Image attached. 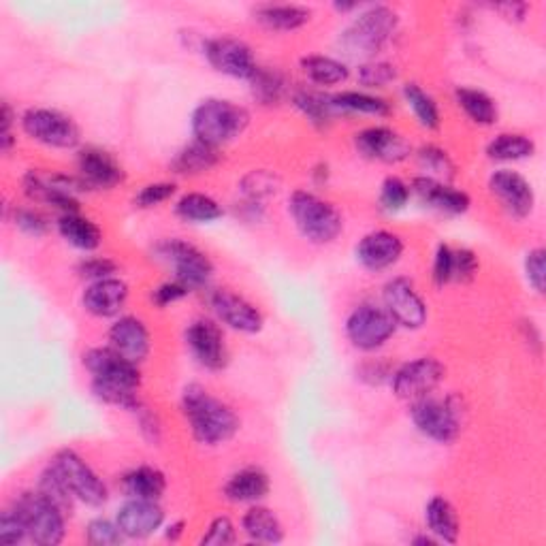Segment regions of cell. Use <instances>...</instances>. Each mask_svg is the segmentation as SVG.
Masks as SVG:
<instances>
[{"label": "cell", "mask_w": 546, "mask_h": 546, "mask_svg": "<svg viewBox=\"0 0 546 546\" xmlns=\"http://www.w3.org/2000/svg\"><path fill=\"white\" fill-rule=\"evenodd\" d=\"M182 410L192 436L199 444L218 446L229 442L239 431V419L231 406L201 384H188L182 393Z\"/></svg>", "instance_id": "obj_1"}, {"label": "cell", "mask_w": 546, "mask_h": 546, "mask_svg": "<svg viewBox=\"0 0 546 546\" xmlns=\"http://www.w3.org/2000/svg\"><path fill=\"white\" fill-rule=\"evenodd\" d=\"M250 124L248 109L227 99H205L192 111L190 128L195 139L207 146L222 148L246 133Z\"/></svg>", "instance_id": "obj_2"}, {"label": "cell", "mask_w": 546, "mask_h": 546, "mask_svg": "<svg viewBox=\"0 0 546 546\" xmlns=\"http://www.w3.org/2000/svg\"><path fill=\"white\" fill-rule=\"evenodd\" d=\"M399 26L397 13L387 5L361 11L340 35V47L350 58H374L391 41Z\"/></svg>", "instance_id": "obj_3"}, {"label": "cell", "mask_w": 546, "mask_h": 546, "mask_svg": "<svg viewBox=\"0 0 546 546\" xmlns=\"http://www.w3.org/2000/svg\"><path fill=\"white\" fill-rule=\"evenodd\" d=\"M288 212H291L299 233L316 246L333 244L344 231V220L342 214L337 212V207L323 197L314 195V192H293L291 201H288Z\"/></svg>", "instance_id": "obj_4"}, {"label": "cell", "mask_w": 546, "mask_h": 546, "mask_svg": "<svg viewBox=\"0 0 546 546\" xmlns=\"http://www.w3.org/2000/svg\"><path fill=\"white\" fill-rule=\"evenodd\" d=\"M11 508L22 517L30 542L41 546H56L62 542L64 532H67L64 529L67 512L56 506L52 500H47L39 489L22 493L11 504Z\"/></svg>", "instance_id": "obj_5"}, {"label": "cell", "mask_w": 546, "mask_h": 546, "mask_svg": "<svg viewBox=\"0 0 546 546\" xmlns=\"http://www.w3.org/2000/svg\"><path fill=\"white\" fill-rule=\"evenodd\" d=\"M410 416L416 429L438 444H451L461 433V410L453 397L425 395L412 401Z\"/></svg>", "instance_id": "obj_6"}, {"label": "cell", "mask_w": 546, "mask_h": 546, "mask_svg": "<svg viewBox=\"0 0 546 546\" xmlns=\"http://www.w3.org/2000/svg\"><path fill=\"white\" fill-rule=\"evenodd\" d=\"M156 254L160 261L173 267V280L182 282L190 291L207 286L214 276V263L210 256L184 239H165L156 246Z\"/></svg>", "instance_id": "obj_7"}, {"label": "cell", "mask_w": 546, "mask_h": 546, "mask_svg": "<svg viewBox=\"0 0 546 546\" xmlns=\"http://www.w3.org/2000/svg\"><path fill=\"white\" fill-rule=\"evenodd\" d=\"M86 184L75 175L52 173L45 175L41 171H28L24 178V192L30 201L50 205L60 214L79 212V192H86Z\"/></svg>", "instance_id": "obj_8"}, {"label": "cell", "mask_w": 546, "mask_h": 546, "mask_svg": "<svg viewBox=\"0 0 546 546\" xmlns=\"http://www.w3.org/2000/svg\"><path fill=\"white\" fill-rule=\"evenodd\" d=\"M50 465L60 474L64 485L69 487V491L73 493L77 502L94 506V508L103 506L107 502L109 493L103 478L90 468V465L84 461V457H79L75 451H71V448H64V451L56 453Z\"/></svg>", "instance_id": "obj_9"}, {"label": "cell", "mask_w": 546, "mask_h": 546, "mask_svg": "<svg viewBox=\"0 0 546 546\" xmlns=\"http://www.w3.org/2000/svg\"><path fill=\"white\" fill-rule=\"evenodd\" d=\"M24 133L47 148L71 150L79 146V126L58 109L32 107L22 116Z\"/></svg>", "instance_id": "obj_10"}, {"label": "cell", "mask_w": 546, "mask_h": 546, "mask_svg": "<svg viewBox=\"0 0 546 546\" xmlns=\"http://www.w3.org/2000/svg\"><path fill=\"white\" fill-rule=\"evenodd\" d=\"M395 331V318L384 308H378V305L372 303L359 305L346 318V337L352 346L365 352L378 350L387 344Z\"/></svg>", "instance_id": "obj_11"}, {"label": "cell", "mask_w": 546, "mask_h": 546, "mask_svg": "<svg viewBox=\"0 0 546 546\" xmlns=\"http://www.w3.org/2000/svg\"><path fill=\"white\" fill-rule=\"evenodd\" d=\"M444 374L446 369L438 359L421 357L395 369L391 376V387L399 399L416 401L436 391L444 380Z\"/></svg>", "instance_id": "obj_12"}, {"label": "cell", "mask_w": 546, "mask_h": 546, "mask_svg": "<svg viewBox=\"0 0 546 546\" xmlns=\"http://www.w3.org/2000/svg\"><path fill=\"white\" fill-rule=\"evenodd\" d=\"M384 310L395 323L406 329H421L427 323V303L416 293V288L406 278H393L384 284L382 291Z\"/></svg>", "instance_id": "obj_13"}, {"label": "cell", "mask_w": 546, "mask_h": 546, "mask_svg": "<svg viewBox=\"0 0 546 546\" xmlns=\"http://www.w3.org/2000/svg\"><path fill=\"white\" fill-rule=\"evenodd\" d=\"M186 346L195 361L210 372H220L229 363L227 342H224L220 327L212 320L199 318L190 323L186 329Z\"/></svg>", "instance_id": "obj_14"}, {"label": "cell", "mask_w": 546, "mask_h": 546, "mask_svg": "<svg viewBox=\"0 0 546 546\" xmlns=\"http://www.w3.org/2000/svg\"><path fill=\"white\" fill-rule=\"evenodd\" d=\"M203 52L207 62H210L218 73L235 79H250L256 67H259V64L254 62L250 45L233 37H216L205 41Z\"/></svg>", "instance_id": "obj_15"}, {"label": "cell", "mask_w": 546, "mask_h": 546, "mask_svg": "<svg viewBox=\"0 0 546 546\" xmlns=\"http://www.w3.org/2000/svg\"><path fill=\"white\" fill-rule=\"evenodd\" d=\"M84 367L92 374V380L120 384V387L139 389L141 374L137 363L128 361L111 346L107 348H92L84 352Z\"/></svg>", "instance_id": "obj_16"}, {"label": "cell", "mask_w": 546, "mask_h": 546, "mask_svg": "<svg viewBox=\"0 0 546 546\" xmlns=\"http://www.w3.org/2000/svg\"><path fill=\"white\" fill-rule=\"evenodd\" d=\"M489 190L512 218L523 220L534 212V205H536L534 188L517 171H510V169L495 171L489 178Z\"/></svg>", "instance_id": "obj_17"}, {"label": "cell", "mask_w": 546, "mask_h": 546, "mask_svg": "<svg viewBox=\"0 0 546 546\" xmlns=\"http://www.w3.org/2000/svg\"><path fill=\"white\" fill-rule=\"evenodd\" d=\"M355 146L361 156L378 163H401L412 154V146L404 135L389 126H369L355 135Z\"/></svg>", "instance_id": "obj_18"}, {"label": "cell", "mask_w": 546, "mask_h": 546, "mask_svg": "<svg viewBox=\"0 0 546 546\" xmlns=\"http://www.w3.org/2000/svg\"><path fill=\"white\" fill-rule=\"evenodd\" d=\"M77 178L88 190H111L124 182L126 173L118 160L101 148H86L77 156Z\"/></svg>", "instance_id": "obj_19"}, {"label": "cell", "mask_w": 546, "mask_h": 546, "mask_svg": "<svg viewBox=\"0 0 546 546\" xmlns=\"http://www.w3.org/2000/svg\"><path fill=\"white\" fill-rule=\"evenodd\" d=\"M116 521L126 538H148L163 527L165 512L156 500L128 497V502L120 506Z\"/></svg>", "instance_id": "obj_20"}, {"label": "cell", "mask_w": 546, "mask_h": 546, "mask_svg": "<svg viewBox=\"0 0 546 546\" xmlns=\"http://www.w3.org/2000/svg\"><path fill=\"white\" fill-rule=\"evenodd\" d=\"M212 308L220 323L239 333H259L263 329V314L248 299L231 291H216L212 295Z\"/></svg>", "instance_id": "obj_21"}, {"label": "cell", "mask_w": 546, "mask_h": 546, "mask_svg": "<svg viewBox=\"0 0 546 546\" xmlns=\"http://www.w3.org/2000/svg\"><path fill=\"white\" fill-rule=\"evenodd\" d=\"M410 190L421 199L423 205H429V207H433V210H438L448 216L465 214L472 205L468 192H463L448 182L427 178V175H423V178H416L412 182Z\"/></svg>", "instance_id": "obj_22"}, {"label": "cell", "mask_w": 546, "mask_h": 546, "mask_svg": "<svg viewBox=\"0 0 546 546\" xmlns=\"http://www.w3.org/2000/svg\"><path fill=\"white\" fill-rule=\"evenodd\" d=\"M109 346L133 363L146 361L150 355V331L137 316H120L109 329Z\"/></svg>", "instance_id": "obj_23"}, {"label": "cell", "mask_w": 546, "mask_h": 546, "mask_svg": "<svg viewBox=\"0 0 546 546\" xmlns=\"http://www.w3.org/2000/svg\"><path fill=\"white\" fill-rule=\"evenodd\" d=\"M401 254H404V242L391 231L367 233L357 246V261L369 271H384L393 267L401 259Z\"/></svg>", "instance_id": "obj_24"}, {"label": "cell", "mask_w": 546, "mask_h": 546, "mask_svg": "<svg viewBox=\"0 0 546 546\" xmlns=\"http://www.w3.org/2000/svg\"><path fill=\"white\" fill-rule=\"evenodd\" d=\"M128 299V284L120 278H103L92 282L82 297L86 312L96 318L118 316Z\"/></svg>", "instance_id": "obj_25"}, {"label": "cell", "mask_w": 546, "mask_h": 546, "mask_svg": "<svg viewBox=\"0 0 546 546\" xmlns=\"http://www.w3.org/2000/svg\"><path fill=\"white\" fill-rule=\"evenodd\" d=\"M271 485L269 476L259 468H244L235 472L227 485H224V497L233 504H254L267 497Z\"/></svg>", "instance_id": "obj_26"}, {"label": "cell", "mask_w": 546, "mask_h": 546, "mask_svg": "<svg viewBox=\"0 0 546 546\" xmlns=\"http://www.w3.org/2000/svg\"><path fill=\"white\" fill-rule=\"evenodd\" d=\"M254 18L269 30L291 32L305 26L312 18V11L303 5L291 3H265L254 7Z\"/></svg>", "instance_id": "obj_27"}, {"label": "cell", "mask_w": 546, "mask_h": 546, "mask_svg": "<svg viewBox=\"0 0 546 546\" xmlns=\"http://www.w3.org/2000/svg\"><path fill=\"white\" fill-rule=\"evenodd\" d=\"M58 233L62 235L64 242L71 244L77 250H84V252L96 250L103 242V233L99 229V224L82 216L79 212L60 214Z\"/></svg>", "instance_id": "obj_28"}, {"label": "cell", "mask_w": 546, "mask_h": 546, "mask_svg": "<svg viewBox=\"0 0 546 546\" xmlns=\"http://www.w3.org/2000/svg\"><path fill=\"white\" fill-rule=\"evenodd\" d=\"M425 521L431 536L436 540L448 542V544H455L459 540L461 523H459L455 506L448 502L446 497L442 495L431 497L425 506Z\"/></svg>", "instance_id": "obj_29"}, {"label": "cell", "mask_w": 546, "mask_h": 546, "mask_svg": "<svg viewBox=\"0 0 546 546\" xmlns=\"http://www.w3.org/2000/svg\"><path fill=\"white\" fill-rule=\"evenodd\" d=\"M120 485L126 497L158 502L167 489V478L158 468H152V465H139V468L128 470L120 478Z\"/></svg>", "instance_id": "obj_30"}, {"label": "cell", "mask_w": 546, "mask_h": 546, "mask_svg": "<svg viewBox=\"0 0 546 546\" xmlns=\"http://www.w3.org/2000/svg\"><path fill=\"white\" fill-rule=\"evenodd\" d=\"M220 163V150L195 139L184 146L171 160V169L178 175H199Z\"/></svg>", "instance_id": "obj_31"}, {"label": "cell", "mask_w": 546, "mask_h": 546, "mask_svg": "<svg viewBox=\"0 0 546 546\" xmlns=\"http://www.w3.org/2000/svg\"><path fill=\"white\" fill-rule=\"evenodd\" d=\"M242 529L252 542L278 544L284 540V527L280 519L265 506H252L242 519Z\"/></svg>", "instance_id": "obj_32"}, {"label": "cell", "mask_w": 546, "mask_h": 546, "mask_svg": "<svg viewBox=\"0 0 546 546\" xmlns=\"http://www.w3.org/2000/svg\"><path fill=\"white\" fill-rule=\"evenodd\" d=\"M331 103L337 114H367L376 118H387L391 114V103L380 99V96L359 92V90H346L340 94L331 96Z\"/></svg>", "instance_id": "obj_33"}, {"label": "cell", "mask_w": 546, "mask_h": 546, "mask_svg": "<svg viewBox=\"0 0 546 546\" xmlns=\"http://www.w3.org/2000/svg\"><path fill=\"white\" fill-rule=\"evenodd\" d=\"M301 69L316 86H337L350 77L346 64L331 56H305L301 60Z\"/></svg>", "instance_id": "obj_34"}, {"label": "cell", "mask_w": 546, "mask_h": 546, "mask_svg": "<svg viewBox=\"0 0 546 546\" xmlns=\"http://www.w3.org/2000/svg\"><path fill=\"white\" fill-rule=\"evenodd\" d=\"M487 156L491 160H500V163H515V160H525L534 156L536 143L527 135L521 133H502L493 137L487 143Z\"/></svg>", "instance_id": "obj_35"}, {"label": "cell", "mask_w": 546, "mask_h": 546, "mask_svg": "<svg viewBox=\"0 0 546 546\" xmlns=\"http://www.w3.org/2000/svg\"><path fill=\"white\" fill-rule=\"evenodd\" d=\"M455 101H457L459 109H463V114L468 116L474 124L491 126L497 120V105L491 96L483 90L457 88Z\"/></svg>", "instance_id": "obj_36"}, {"label": "cell", "mask_w": 546, "mask_h": 546, "mask_svg": "<svg viewBox=\"0 0 546 546\" xmlns=\"http://www.w3.org/2000/svg\"><path fill=\"white\" fill-rule=\"evenodd\" d=\"M175 214H178L184 222H195L205 224L214 222L224 216L222 205L210 197L203 195V192H188L178 203H175Z\"/></svg>", "instance_id": "obj_37"}, {"label": "cell", "mask_w": 546, "mask_h": 546, "mask_svg": "<svg viewBox=\"0 0 546 546\" xmlns=\"http://www.w3.org/2000/svg\"><path fill=\"white\" fill-rule=\"evenodd\" d=\"M401 92H404V99L421 126L429 128V131L440 126V122H442L440 107L429 92H425L419 84H406Z\"/></svg>", "instance_id": "obj_38"}, {"label": "cell", "mask_w": 546, "mask_h": 546, "mask_svg": "<svg viewBox=\"0 0 546 546\" xmlns=\"http://www.w3.org/2000/svg\"><path fill=\"white\" fill-rule=\"evenodd\" d=\"M293 103L305 118H308L314 126H320V128L327 126L333 120V116L337 114L333 103H331V96H325L320 92L299 90L293 96Z\"/></svg>", "instance_id": "obj_39"}, {"label": "cell", "mask_w": 546, "mask_h": 546, "mask_svg": "<svg viewBox=\"0 0 546 546\" xmlns=\"http://www.w3.org/2000/svg\"><path fill=\"white\" fill-rule=\"evenodd\" d=\"M250 84H252L254 99L263 105L280 103L286 92L284 75L280 71L265 69V67H256L254 75L250 77Z\"/></svg>", "instance_id": "obj_40"}, {"label": "cell", "mask_w": 546, "mask_h": 546, "mask_svg": "<svg viewBox=\"0 0 546 546\" xmlns=\"http://www.w3.org/2000/svg\"><path fill=\"white\" fill-rule=\"evenodd\" d=\"M92 393L96 399L105 401V404H109V406L131 410L135 414L143 408L141 399L137 395V389H128V387H120V384H107V382L92 380Z\"/></svg>", "instance_id": "obj_41"}, {"label": "cell", "mask_w": 546, "mask_h": 546, "mask_svg": "<svg viewBox=\"0 0 546 546\" xmlns=\"http://www.w3.org/2000/svg\"><path fill=\"white\" fill-rule=\"evenodd\" d=\"M416 158H419V165L427 173V178L448 182L455 175L453 158L438 146H423Z\"/></svg>", "instance_id": "obj_42"}, {"label": "cell", "mask_w": 546, "mask_h": 546, "mask_svg": "<svg viewBox=\"0 0 546 546\" xmlns=\"http://www.w3.org/2000/svg\"><path fill=\"white\" fill-rule=\"evenodd\" d=\"M39 491L47 497V500H52L56 506H60L67 515H71L73 504L77 502L73 493L69 491V487L64 485V480L60 478V474L52 468V465H47V470L41 474L39 478Z\"/></svg>", "instance_id": "obj_43"}, {"label": "cell", "mask_w": 546, "mask_h": 546, "mask_svg": "<svg viewBox=\"0 0 546 546\" xmlns=\"http://www.w3.org/2000/svg\"><path fill=\"white\" fill-rule=\"evenodd\" d=\"M412 197V190L410 186L401 180V178H395V175H389L387 180L382 182L380 186V207L384 212L389 214H397L404 210V207L408 205Z\"/></svg>", "instance_id": "obj_44"}, {"label": "cell", "mask_w": 546, "mask_h": 546, "mask_svg": "<svg viewBox=\"0 0 546 546\" xmlns=\"http://www.w3.org/2000/svg\"><path fill=\"white\" fill-rule=\"evenodd\" d=\"M397 79V69L391 62L369 60L359 67V82L367 88H384Z\"/></svg>", "instance_id": "obj_45"}, {"label": "cell", "mask_w": 546, "mask_h": 546, "mask_svg": "<svg viewBox=\"0 0 546 546\" xmlns=\"http://www.w3.org/2000/svg\"><path fill=\"white\" fill-rule=\"evenodd\" d=\"M242 186H244V195L250 201L261 203V199L273 195V192L278 190L280 180L271 171H252L250 175H246Z\"/></svg>", "instance_id": "obj_46"}, {"label": "cell", "mask_w": 546, "mask_h": 546, "mask_svg": "<svg viewBox=\"0 0 546 546\" xmlns=\"http://www.w3.org/2000/svg\"><path fill=\"white\" fill-rule=\"evenodd\" d=\"M126 536L122 534V529L118 521H109V519H92L86 527V540L94 546H114L120 544Z\"/></svg>", "instance_id": "obj_47"}, {"label": "cell", "mask_w": 546, "mask_h": 546, "mask_svg": "<svg viewBox=\"0 0 546 546\" xmlns=\"http://www.w3.org/2000/svg\"><path fill=\"white\" fill-rule=\"evenodd\" d=\"M175 192H178V186L173 182H154L137 192L135 205L141 207V210H152V207H158L160 203H167Z\"/></svg>", "instance_id": "obj_48"}, {"label": "cell", "mask_w": 546, "mask_h": 546, "mask_svg": "<svg viewBox=\"0 0 546 546\" xmlns=\"http://www.w3.org/2000/svg\"><path fill=\"white\" fill-rule=\"evenodd\" d=\"M28 540V529L22 517L13 508H7L0 515V542L3 544H20Z\"/></svg>", "instance_id": "obj_49"}, {"label": "cell", "mask_w": 546, "mask_h": 546, "mask_svg": "<svg viewBox=\"0 0 546 546\" xmlns=\"http://www.w3.org/2000/svg\"><path fill=\"white\" fill-rule=\"evenodd\" d=\"M13 222L22 233L32 235V237H41L47 233V229H50V222H47V218L41 212L32 210V207H20V210H15Z\"/></svg>", "instance_id": "obj_50"}, {"label": "cell", "mask_w": 546, "mask_h": 546, "mask_svg": "<svg viewBox=\"0 0 546 546\" xmlns=\"http://www.w3.org/2000/svg\"><path fill=\"white\" fill-rule=\"evenodd\" d=\"M453 263H455V248L448 244H440L433 259V282L436 286H446L453 282Z\"/></svg>", "instance_id": "obj_51"}, {"label": "cell", "mask_w": 546, "mask_h": 546, "mask_svg": "<svg viewBox=\"0 0 546 546\" xmlns=\"http://www.w3.org/2000/svg\"><path fill=\"white\" fill-rule=\"evenodd\" d=\"M544 248L529 250L525 256V276L527 282L532 284L536 293H544V282H546V267H544Z\"/></svg>", "instance_id": "obj_52"}, {"label": "cell", "mask_w": 546, "mask_h": 546, "mask_svg": "<svg viewBox=\"0 0 546 546\" xmlns=\"http://www.w3.org/2000/svg\"><path fill=\"white\" fill-rule=\"evenodd\" d=\"M480 269L478 256L468 248L455 250V263H453V282H472Z\"/></svg>", "instance_id": "obj_53"}, {"label": "cell", "mask_w": 546, "mask_h": 546, "mask_svg": "<svg viewBox=\"0 0 546 546\" xmlns=\"http://www.w3.org/2000/svg\"><path fill=\"white\" fill-rule=\"evenodd\" d=\"M237 540L235 525L229 517H218L212 521L207 534L201 538V544H214V546H227Z\"/></svg>", "instance_id": "obj_54"}, {"label": "cell", "mask_w": 546, "mask_h": 546, "mask_svg": "<svg viewBox=\"0 0 546 546\" xmlns=\"http://www.w3.org/2000/svg\"><path fill=\"white\" fill-rule=\"evenodd\" d=\"M77 271L82 273L84 278H90L96 282V280H103V278H114L111 273L118 271V263L107 259V256H90V259L79 263Z\"/></svg>", "instance_id": "obj_55"}, {"label": "cell", "mask_w": 546, "mask_h": 546, "mask_svg": "<svg viewBox=\"0 0 546 546\" xmlns=\"http://www.w3.org/2000/svg\"><path fill=\"white\" fill-rule=\"evenodd\" d=\"M188 293H192L188 286H184L178 280H171V282H165V284H160L158 288H154L152 301L156 305H160V308H165V305H169V303H175V301L184 299Z\"/></svg>", "instance_id": "obj_56"}, {"label": "cell", "mask_w": 546, "mask_h": 546, "mask_svg": "<svg viewBox=\"0 0 546 546\" xmlns=\"http://www.w3.org/2000/svg\"><path fill=\"white\" fill-rule=\"evenodd\" d=\"M0 150H3L5 154L11 152V148L15 146V137H13V109L9 103H3V116H0Z\"/></svg>", "instance_id": "obj_57"}, {"label": "cell", "mask_w": 546, "mask_h": 546, "mask_svg": "<svg viewBox=\"0 0 546 546\" xmlns=\"http://www.w3.org/2000/svg\"><path fill=\"white\" fill-rule=\"evenodd\" d=\"M137 416H139V425H141V433H143V436H146L152 444L160 442V423H158L156 416H154L146 406H143V408L137 412Z\"/></svg>", "instance_id": "obj_58"}, {"label": "cell", "mask_w": 546, "mask_h": 546, "mask_svg": "<svg viewBox=\"0 0 546 546\" xmlns=\"http://www.w3.org/2000/svg\"><path fill=\"white\" fill-rule=\"evenodd\" d=\"M361 374H363L361 378L369 380L372 384H380L382 380H387V378L391 380V376H393L391 369L387 365H382V363H369V365H365Z\"/></svg>", "instance_id": "obj_59"}, {"label": "cell", "mask_w": 546, "mask_h": 546, "mask_svg": "<svg viewBox=\"0 0 546 546\" xmlns=\"http://www.w3.org/2000/svg\"><path fill=\"white\" fill-rule=\"evenodd\" d=\"M495 9L506 13L508 20H523L525 18V11H527V5H523V3H515V5L506 3V5H497Z\"/></svg>", "instance_id": "obj_60"}, {"label": "cell", "mask_w": 546, "mask_h": 546, "mask_svg": "<svg viewBox=\"0 0 546 546\" xmlns=\"http://www.w3.org/2000/svg\"><path fill=\"white\" fill-rule=\"evenodd\" d=\"M184 527H186V523L184 521H178V523H171L169 527H167V540H180L182 538V534H184Z\"/></svg>", "instance_id": "obj_61"}, {"label": "cell", "mask_w": 546, "mask_h": 546, "mask_svg": "<svg viewBox=\"0 0 546 546\" xmlns=\"http://www.w3.org/2000/svg\"><path fill=\"white\" fill-rule=\"evenodd\" d=\"M357 7H359L357 3H335L337 11H352V9H357Z\"/></svg>", "instance_id": "obj_62"}]
</instances>
